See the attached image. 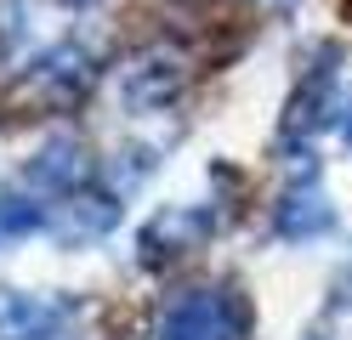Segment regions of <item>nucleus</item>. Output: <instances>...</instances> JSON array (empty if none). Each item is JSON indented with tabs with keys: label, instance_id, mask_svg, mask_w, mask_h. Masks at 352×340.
Returning a JSON list of instances; mask_svg holds the SVG:
<instances>
[{
	"label": "nucleus",
	"instance_id": "obj_2",
	"mask_svg": "<svg viewBox=\"0 0 352 340\" xmlns=\"http://www.w3.org/2000/svg\"><path fill=\"white\" fill-rule=\"evenodd\" d=\"M40 188H74V181L85 176V153L74 148V142H52L46 153L34 159V170H29Z\"/></svg>",
	"mask_w": 352,
	"mask_h": 340
},
{
	"label": "nucleus",
	"instance_id": "obj_3",
	"mask_svg": "<svg viewBox=\"0 0 352 340\" xmlns=\"http://www.w3.org/2000/svg\"><path fill=\"white\" fill-rule=\"evenodd\" d=\"M278 227H284L290 238H296V233H318V227H329V210H324L318 193H307V199H290V204H284Z\"/></svg>",
	"mask_w": 352,
	"mask_h": 340
},
{
	"label": "nucleus",
	"instance_id": "obj_4",
	"mask_svg": "<svg viewBox=\"0 0 352 340\" xmlns=\"http://www.w3.org/2000/svg\"><path fill=\"white\" fill-rule=\"evenodd\" d=\"M69 6H91V0H69Z\"/></svg>",
	"mask_w": 352,
	"mask_h": 340
},
{
	"label": "nucleus",
	"instance_id": "obj_1",
	"mask_svg": "<svg viewBox=\"0 0 352 340\" xmlns=\"http://www.w3.org/2000/svg\"><path fill=\"white\" fill-rule=\"evenodd\" d=\"M165 335L170 340H239L245 335V306L228 289H199V295L170 306Z\"/></svg>",
	"mask_w": 352,
	"mask_h": 340
}]
</instances>
